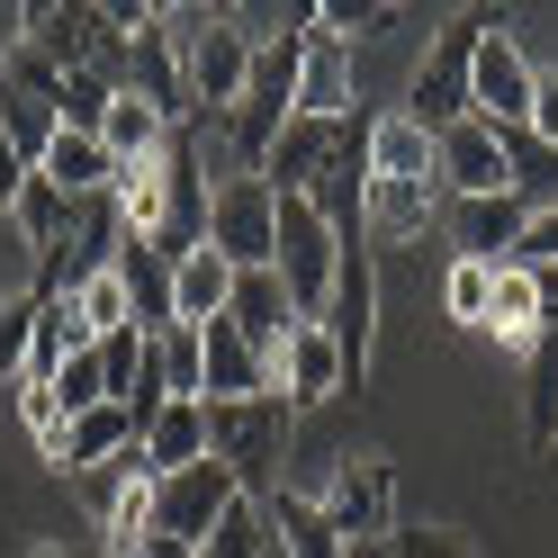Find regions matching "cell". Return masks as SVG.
<instances>
[{"instance_id": "836d02e7", "label": "cell", "mask_w": 558, "mask_h": 558, "mask_svg": "<svg viewBox=\"0 0 558 558\" xmlns=\"http://www.w3.org/2000/svg\"><path fill=\"white\" fill-rule=\"evenodd\" d=\"M73 306H82V325H90V333H118V325H135V306H126V279H118V262H109V270H90L82 289H73Z\"/></svg>"}, {"instance_id": "b9f144b4", "label": "cell", "mask_w": 558, "mask_h": 558, "mask_svg": "<svg viewBox=\"0 0 558 558\" xmlns=\"http://www.w3.org/2000/svg\"><path fill=\"white\" fill-rule=\"evenodd\" d=\"M532 289H541V325H558V262L532 270Z\"/></svg>"}, {"instance_id": "7a4b0ae2", "label": "cell", "mask_w": 558, "mask_h": 558, "mask_svg": "<svg viewBox=\"0 0 558 558\" xmlns=\"http://www.w3.org/2000/svg\"><path fill=\"white\" fill-rule=\"evenodd\" d=\"M289 433H298V405L279 397V388H262V397H234V405H207V450L234 469V486L243 496H279V460H289Z\"/></svg>"}, {"instance_id": "8d00e7d4", "label": "cell", "mask_w": 558, "mask_h": 558, "mask_svg": "<svg viewBox=\"0 0 558 558\" xmlns=\"http://www.w3.org/2000/svg\"><path fill=\"white\" fill-rule=\"evenodd\" d=\"M0 82H19V90H37V99H46V109H54V99H63V73H54V63H46V54H27L19 37H10V46H0Z\"/></svg>"}, {"instance_id": "ab89813d", "label": "cell", "mask_w": 558, "mask_h": 558, "mask_svg": "<svg viewBox=\"0 0 558 558\" xmlns=\"http://www.w3.org/2000/svg\"><path fill=\"white\" fill-rule=\"evenodd\" d=\"M513 262H532V270L558 262V207H532V226H522V253H513Z\"/></svg>"}, {"instance_id": "9c48e42d", "label": "cell", "mask_w": 558, "mask_h": 558, "mask_svg": "<svg viewBox=\"0 0 558 558\" xmlns=\"http://www.w3.org/2000/svg\"><path fill=\"white\" fill-rule=\"evenodd\" d=\"M19 46L46 54L54 73H82V63H99V46H109V19H99V0H27Z\"/></svg>"}, {"instance_id": "4316f807", "label": "cell", "mask_w": 558, "mask_h": 558, "mask_svg": "<svg viewBox=\"0 0 558 558\" xmlns=\"http://www.w3.org/2000/svg\"><path fill=\"white\" fill-rule=\"evenodd\" d=\"M109 109H118V73H109V63H82V73H63V99H54L63 135H99V126H109Z\"/></svg>"}, {"instance_id": "ac0fdd59", "label": "cell", "mask_w": 558, "mask_h": 558, "mask_svg": "<svg viewBox=\"0 0 558 558\" xmlns=\"http://www.w3.org/2000/svg\"><path fill=\"white\" fill-rule=\"evenodd\" d=\"M135 450V414L126 405H90V414H73L63 424V450L46 469H63V477H82V469H109V460H126Z\"/></svg>"}, {"instance_id": "7c38bea8", "label": "cell", "mask_w": 558, "mask_h": 558, "mask_svg": "<svg viewBox=\"0 0 558 558\" xmlns=\"http://www.w3.org/2000/svg\"><path fill=\"white\" fill-rule=\"evenodd\" d=\"M522 226H532L522 190H496V198H450V234H460V262H513V253H522Z\"/></svg>"}, {"instance_id": "d6986e66", "label": "cell", "mask_w": 558, "mask_h": 558, "mask_svg": "<svg viewBox=\"0 0 558 558\" xmlns=\"http://www.w3.org/2000/svg\"><path fill=\"white\" fill-rule=\"evenodd\" d=\"M262 513H270V549H279V558H342V532L325 522V505L306 496V486L262 496Z\"/></svg>"}, {"instance_id": "7402d4cb", "label": "cell", "mask_w": 558, "mask_h": 558, "mask_svg": "<svg viewBox=\"0 0 558 558\" xmlns=\"http://www.w3.org/2000/svg\"><path fill=\"white\" fill-rule=\"evenodd\" d=\"M486 333L532 352L541 342V289H532V262H496V306H486Z\"/></svg>"}, {"instance_id": "7bdbcfd3", "label": "cell", "mask_w": 558, "mask_h": 558, "mask_svg": "<svg viewBox=\"0 0 558 558\" xmlns=\"http://www.w3.org/2000/svg\"><path fill=\"white\" fill-rule=\"evenodd\" d=\"M135 558H198L190 541H162V532H145V541H135Z\"/></svg>"}, {"instance_id": "cb8c5ba5", "label": "cell", "mask_w": 558, "mask_h": 558, "mask_svg": "<svg viewBox=\"0 0 558 558\" xmlns=\"http://www.w3.org/2000/svg\"><path fill=\"white\" fill-rule=\"evenodd\" d=\"M37 171H46L63 198H109V181H118V162H109L99 135H54V154H46Z\"/></svg>"}, {"instance_id": "74e56055", "label": "cell", "mask_w": 558, "mask_h": 558, "mask_svg": "<svg viewBox=\"0 0 558 558\" xmlns=\"http://www.w3.org/2000/svg\"><path fill=\"white\" fill-rule=\"evenodd\" d=\"M522 135L558 154V63H532V118H522Z\"/></svg>"}, {"instance_id": "e575fe53", "label": "cell", "mask_w": 558, "mask_h": 558, "mask_svg": "<svg viewBox=\"0 0 558 558\" xmlns=\"http://www.w3.org/2000/svg\"><path fill=\"white\" fill-rule=\"evenodd\" d=\"M54 405H63V424H73V414H90V405H109V378H99V352H82V361H63L54 378Z\"/></svg>"}, {"instance_id": "9a60e30c", "label": "cell", "mask_w": 558, "mask_h": 558, "mask_svg": "<svg viewBox=\"0 0 558 558\" xmlns=\"http://www.w3.org/2000/svg\"><path fill=\"white\" fill-rule=\"evenodd\" d=\"M226 325L253 342V352L270 361L279 342H289V325H298V306H289V289H279V270H234V298H226Z\"/></svg>"}, {"instance_id": "4fadbf2b", "label": "cell", "mask_w": 558, "mask_h": 558, "mask_svg": "<svg viewBox=\"0 0 558 558\" xmlns=\"http://www.w3.org/2000/svg\"><path fill=\"white\" fill-rule=\"evenodd\" d=\"M198 460H217V450H207V397H171L145 424V441H135V469L171 477V469H198Z\"/></svg>"}, {"instance_id": "ba28073f", "label": "cell", "mask_w": 558, "mask_h": 558, "mask_svg": "<svg viewBox=\"0 0 558 558\" xmlns=\"http://www.w3.org/2000/svg\"><path fill=\"white\" fill-rule=\"evenodd\" d=\"M243 496V486H234V469L226 460H198V469H171V477H154V532L162 541H207V532H217V522H226V505Z\"/></svg>"}, {"instance_id": "ffe728a7", "label": "cell", "mask_w": 558, "mask_h": 558, "mask_svg": "<svg viewBox=\"0 0 558 558\" xmlns=\"http://www.w3.org/2000/svg\"><path fill=\"white\" fill-rule=\"evenodd\" d=\"M226 298H234V262L217 253V243H198V253L171 270V316H181V325H217Z\"/></svg>"}, {"instance_id": "3957f363", "label": "cell", "mask_w": 558, "mask_h": 558, "mask_svg": "<svg viewBox=\"0 0 558 558\" xmlns=\"http://www.w3.org/2000/svg\"><path fill=\"white\" fill-rule=\"evenodd\" d=\"M496 19H505V10H450L441 37L424 46V63H414V82H405V118L424 126V135H450L460 118H477V109H469V63H477V37H486Z\"/></svg>"}, {"instance_id": "f546056e", "label": "cell", "mask_w": 558, "mask_h": 558, "mask_svg": "<svg viewBox=\"0 0 558 558\" xmlns=\"http://www.w3.org/2000/svg\"><path fill=\"white\" fill-rule=\"evenodd\" d=\"M198 558H270V513H262L253 496H234V505H226V522L198 541Z\"/></svg>"}, {"instance_id": "f35d334b", "label": "cell", "mask_w": 558, "mask_h": 558, "mask_svg": "<svg viewBox=\"0 0 558 558\" xmlns=\"http://www.w3.org/2000/svg\"><path fill=\"white\" fill-rule=\"evenodd\" d=\"M397 558H477L469 549V532H450V522H424V532H405V522H397V541H388Z\"/></svg>"}, {"instance_id": "277c9868", "label": "cell", "mask_w": 558, "mask_h": 558, "mask_svg": "<svg viewBox=\"0 0 558 558\" xmlns=\"http://www.w3.org/2000/svg\"><path fill=\"white\" fill-rule=\"evenodd\" d=\"M325 333H333V352H342V397H361L369 388V361H378V253H369L361 234H342Z\"/></svg>"}, {"instance_id": "30bf717a", "label": "cell", "mask_w": 558, "mask_h": 558, "mask_svg": "<svg viewBox=\"0 0 558 558\" xmlns=\"http://www.w3.org/2000/svg\"><path fill=\"white\" fill-rule=\"evenodd\" d=\"M433 162H441V198H496V190H513L505 135L486 118H460L450 135H433Z\"/></svg>"}, {"instance_id": "5bb4252c", "label": "cell", "mask_w": 558, "mask_h": 558, "mask_svg": "<svg viewBox=\"0 0 558 558\" xmlns=\"http://www.w3.org/2000/svg\"><path fill=\"white\" fill-rule=\"evenodd\" d=\"M298 37H306V73H298V118H352L361 99H352V46H333V37H316L306 27V10H298Z\"/></svg>"}, {"instance_id": "d6a6232c", "label": "cell", "mask_w": 558, "mask_h": 558, "mask_svg": "<svg viewBox=\"0 0 558 558\" xmlns=\"http://www.w3.org/2000/svg\"><path fill=\"white\" fill-rule=\"evenodd\" d=\"M441 306H450L460 325L486 333V306H496V262H450V270H441Z\"/></svg>"}, {"instance_id": "2e32d148", "label": "cell", "mask_w": 558, "mask_h": 558, "mask_svg": "<svg viewBox=\"0 0 558 558\" xmlns=\"http://www.w3.org/2000/svg\"><path fill=\"white\" fill-rule=\"evenodd\" d=\"M342 126V118H333ZM333 126L325 118H289L279 126V145H270V162H262V181L279 190V198H306L325 181V162H333Z\"/></svg>"}, {"instance_id": "6da1fadb", "label": "cell", "mask_w": 558, "mask_h": 558, "mask_svg": "<svg viewBox=\"0 0 558 558\" xmlns=\"http://www.w3.org/2000/svg\"><path fill=\"white\" fill-rule=\"evenodd\" d=\"M162 37L171 54H181V82H190V109L217 118L243 99V82H253V46L226 27V10H198V0H162Z\"/></svg>"}, {"instance_id": "44dd1931", "label": "cell", "mask_w": 558, "mask_h": 558, "mask_svg": "<svg viewBox=\"0 0 558 558\" xmlns=\"http://www.w3.org/2000/svg\"><path fill=\"white\" fill-rule=\"evenodd\" d=\"M522 441L558 450V325H541V342L522 352Z\"/></svg>"}, {"instance_id": "83f0119b", "label": "cell", "mask_w": 558, "mask_h": 558, "mask_svg": "<svg viewBox=\"0 0 558 558\" xmlns=\"http://www.w3.org/2000/svg\"><path fill=\"white\" fill-rule=\"evenodd\" d=\"M0 135H10V145H19L27 162H46V154H54V135H63V118L46 109L37 90H19V82H0Z\"/></svg>"}, {"instance_id": "5b68a950", "label": "cell", "mask_w": 558, "mask_h": 558, "mask_svg": "<svg viewBox=\"0 0 558 558\" xmlns=\"http://www.w3.org/2000/svg\"><path fill=\"white\" fill-rule=\"evenodd\" d=\"M316 505H325V522L342 532V549L397 541V460H388V450H342Z\"/></svg>"}, {"instance_id": "d4e9b609", "label": "cell", "mask_w": 558, "mask_h": 558, "mask_svg": "<svg viewBox=\"0 0 558 558\" xmlns=\"http://www.w3.org/2000/svg\"><path fill=\"white\" fill-rule=\"evenodd\" d=\"M118 279H126V306H135V325H145V333L181 325V316H171V262L154 253V243H126V253H118Z\"/></svg>"}, {"instance_id": "f1b7e54d", "label": "cell", "mask_w": 558, "mask_h": 558, "mask_svg": "<svg viewBox=\"0 0 558 558\" xmlns=\"http://www.w3.org/2000/svg\"><path fill=\"white\" fill-rule=\"evenodd\" d=\"M145 369H154V333H145V325H118V333H99V378H109V405H126Z\"/></svg>"}, {"instance_id": "52a82bcc", "label": "cell", "mask_w": 558, "mask_h": 558, "mask_svg": "<svg viewBox=\"0 0 558 558\" xmlns=\"http://www.w3.org/2000/svg\"><path fill=\"white\" fill-rule=\"evenodd\" d=\"M469 109L496 126V135H513L522 118H532V54H522L513 19H496V27L477 37V63H469Z\"/></svg>"}, {"instance_id": "ee69618b", "label": "cell", "mask_w": 558, "mask_h": 558, "mask_svg": "<svg viewBox=\"0 0 558 558\" xmlns=\"http://www.w3.org/2000/svg\"><path fill=\"white\" fill-rule=\"evenodd\" d=\"M37 558H63V549H37Z\"/></svg>"}, {"instance_id": "1f68e13d", "label": "cell", "mask_w": 558, "mask_h": 558, "mask_svg": "<svg viewBox=\"0 0 558 558\" xmlns=\"http://www.w3.org/2000/svg\"><path fill=\"white\" fill-rule=\"evenodd\" d=\"M154 361H162V388H171V397H207L198 325H162V333H154Z\"/></svg>"}, {"instance_id": "60d3db41", "label": "cell", "mask_w": 558, "mask_h": 558, "mask_svg": "<svg viewBox=\"0 0 558 558\" xmlns=\"http://www.w3.org/2000/svg\"><path fill=\"white\" fill-rule=\"evenodd\" d=\"M27 181H37V162H27V154L10 145V135H0V217L19 207V190H27Z\"/></svg>"}, {"instance_id": "8992f818", "label": "cell", "mask_w": 558, "mask_h": 558, "mask_svg": "<svg viewBox=\"0 0 558 558\" xmlns=\"http://www.w3.org/2000/svg\"><path fill=\"white\" fill-rule=\"evenodd\" d=\"M207 243L234 262V270H270V243H279V190L262 171H234V181L207 190Z\"/></svg>"}, {"instance_id": "603a6c76", "label": "cell", "mask_w": 558, "mask_h": 558, "mask_svg": "<svg viewBox=\"0 0 558 558\" xmlns=\"http://www.w3.org/2000/svg\"><path fill=\"white\" fill-rule=\"evenodd\" d=\"M10 226H19V243H27V253H54V243H73V226H82V198H63V190L46 181V171H37V181L19 190Z\"/></svg>"}, {"instance_id": "e0dca14e", "label": "cell", "mask_w": 558, "mask_h": 558, "mask_svg": "<svg viewBox=\"0 0 558 558\" xmlns=\"http://www.w3.org/2000/svg\"><path fill=\"white\" fill-rule=\"evenodd\" d=\"M198 361H207V405H234V397H262V388H270V361H262L226 316L198 325Z\"/></svg>"}, {"instance_id": "4dcf8cb0", "label": "cell", "mask_w": 558, "mask_h": 558, "mask_svg": "<svg viewBox=\"0 0 558 558\" xmlns=\"http://www.w3.org/2000/svg\"><path fill=\"white\" fill-rule=\"evenodd\" d=\"M37 316H46V298H37V289H10V298H0V378H27V352H37Z\"/></svg>"}, {"instance_id": "484cf974", "label": "cell", "mask_w": 558, "mask_h": 558, "mask_svg": "<svg viewBox=\"0 0 558 558\" xmlns=\"http://www.w3.org/2000/svg\"><path fill=\"white\" fill-rule=\"evenodd\" d=\"M99 145H109V162H154V154L171 145V118L154 109V99L118 90V109H109V126H99Z\"/></svg>"}, {"instance_id": "d590c367", "label": "cell", "mask_w": 558, "mask_h": 558, "mask_svg": "<svg viewBox=\"0 0 558 558\" xmlns=\"http://www.w3.org/2000/svg\"><path fill=\"white\" fill-rule=\"evenodd\" d=\"M19 424H27V441L46 450H63V405H54V388H37V378H19Z\"/></svg>"}, {"instance_id": "8fae6325", "label": "cell", "mask_w": 558, "mask_h": 558, "mask_svg": "<svg viewBox=\"0 0 558 558\" xmlns=\"http://www.w3.org/2000/svg\"><path fill=\"white\" fill-rule=\"evenodd\" d=\"M270 388L289 397L298 414H306V405H333V397H342V352H333V333H325V325H289V342L270 352Z\"/></svg>"}]
</instances>
